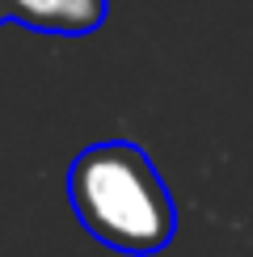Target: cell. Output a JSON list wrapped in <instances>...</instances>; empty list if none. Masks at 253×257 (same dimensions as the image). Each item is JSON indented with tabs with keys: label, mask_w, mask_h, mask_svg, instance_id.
<instances>
[{
	"label": "cell",
	"mask_w": 253,
	"mask_h": 257,
	"mask_svg": "<svg viewBox=\"0 0 253 257\" xmlns=\"http://www.w3.org/2000/svg\"><path fill=\"white\" fill-rule=\"evenodd\" d=\"M0 21H5V0H0Z\"/></svg>",
	"instance_id": "obj_3"
},
{
	"label": "cell",
	"mask_w": 253,
	"mask_h": 257,
	"mask_svg": "<svg viewBox=\"0 0 253 257\" xmlns=\"http://www.w3.org/2000/svg\"><path fill=\"white\" fill-rule=\"evenodd\" d=\"M68 202L93 240L131 257L161 253L177 232V207L140 144L105 139L72 160Z\"/></svg>",
	"instance_id": "obj_1"
},
{
	"label": "cell",
	"mask_w": 253,
	"mask_h": 257,
	"mask_svg": "<svg viewBox=\"0 0 253 257\" xmlns=\"http://www.w3.org/2000/svg\"><path fill=\"white\" fill-rule=\"evenodd\" d=\"M110 13V0H5V17L42 34H93Z\"/></svg>",
	"instance_id": "obj_2"
}]
</instances>
